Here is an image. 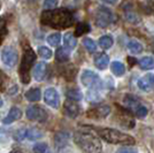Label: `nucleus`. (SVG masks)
<instances>
[{
	"label": "nucleus",
	"instance_id": "33",
	"mask_svg": "<svg viewBox=\"0 0 154 153\" xmlns=\"http://www.w3.org/2000/svg\"><path fill=\"white\" fill-rule=\"evenodd\" d=\"M19 91V86L17 85H13L11 89L8 90V95H11V96H14L16 92Z\"/></svg>",
	"mask_w": 154,
	"mask_h": 153
},
{
	"label": "nucleus",
	"instance_id": "24",
	"mask_svg": "<svg viewBox=\"0 0 154 153\" xmlns=\"http://www.w3.org/2000/svg\"><path fill=\"white\" fill-rule=\"evenodd\" d=\"M32 151L33 153H50V147L46 143H36L33 147H32Z\"/></svg>",
	"mask_w": 154,
	"mask_h": 153
},
{
	"label": "nucleus",
	"instance_id": "16",
	"mask_svg": "<svg viewBox=\"0 0 154 153\" xmlns=\"http://www.w3.org/2000/svg\"><path fill=\"white\" fill-rule=\"evenodd\" d=\"M94 64L99 70L107 69L109 64V58L107 54H99L98 57L94 59Z\"/></svg>",
	"mask_w": 154,
	"mask_h": 153
},
{
	"label": "nucleus",
	"instance_id": "29",
	"mask_svg": "<svg viewBox=\"0 0 154 153\" xmlns=\"http://www.w3.org/2000/svg\"><path fill=\"white\" fill-rule=\"evenodd\" d=\"M69 51L66 50V48H59L58 52H57V58L60 61H67L69 59Z\"/></svg>",
	"mask_w": 154,
	"mask_h": 153
},
{
	"label": "nucleus",
	"instance_id": "19",
	"mask_svg": "<svg viewBox=\"0 0 154 153\" xmlns=\"http://www.w3.org/2000/svg\"><path fill=\"white\" fill-rule=\"evenodd\" d=\"M139 66L144 70L154 69V58L153 57H143L139 60Z\"/></svg>",
	"mask_w": 154,
	"mask_h": 153
},
{
	"label": "nucleus",
	"instance_id": "11",
	"mask_svg": "<svg viewBox=\"0 0 154 153\" xmlns=\"http://www.w3.org/2000/svg\"><path fill=\"white\" fill-rule=\"evenodd\" d=\"M64 113L71 119H75L79 114V106L77 105V101L68 99L64 102Z\"/></svg>",
	"mask_w": 154,
	"mask_h": 153
},
{
	"label": "nucleus",
	"instance_id": "23",
	"mask_svg": "<svg viewBox=\"0 0 154 153\" xmlns=\"http://www.w3.org/2000/svg\"><path fill=\"white\" fill-rule=\"evenodd\" d=\"M67 97H68V99H70V100L79 101V100H82L83 95H82V92L78 89H70V90H68V92H67Z\"/></svg>",
	"mask_w": 154,
	"mask_h": 153
},
{
	"label": "nucleus",
	"instance_id": "8",
	"mask_svg": "<svg viewBox=\"0 0 154 153\" xmlns=\"http://www.w3.org/2000/svg\"><path fill=\"white\" fill-rule=\"evenodd\" d=\"M154 85V74L152 73H147L140 78H138L137 81V86L138 89L144 91V92H148L149 90L153 88Z\"/></svg>",
	"mask_w": 154,
	"mask_h": 153
},
{
	"label": "nucleus",
	"instance_id": "32",
	"mask_svg": "<svg viewBox=\"0 0 154 153\" xmlns=\"http://www.w3.org/2000/svg\"><path fill=\"white\" fill-rule=\"evenodd\" d=\"M127 20L128 21H130V22H132V23H136L137 21H138V19H135V17H137V15L136 14H132V13H127Z\"/></svg>",
	"mask_w": 154,
	"mask_h": 153
},
{
	"label": "nucleus",
	"instance_id": "2",
	"mask_svg": "<svg viewBox=\"0 0 154 153\" xmlns=\"http://www.w3.org/2000/svg\"><path fill=\"white\" fill-rule=\"evenodd\" d=\"M94 131L99 137L110 144H121V145H132L135 144V138L130 135L122 133L120 130L112 128H94Z\"/></svg>",
	"mask_w": 154,
	"mask_h": 153
},
{
	"label": "nucleus",
	"instance_id": "35",
	"mask_svg": "<svg viewBox=\"0 0 154 153\" xmlns=\"http://www.w3.org/2000/svg\"><path fill=\"white\" fill-rule=\"evenodd\" d=\"M4 105H5V101H4V99H2V97L0 96V109L4 107Z\"/></svg>",
	"mask_w": 154,
	"mask_h": 153
},
{
	"label": "nucleus",
	"instance_id": "30",
	"mask_svg": "<svg viewBox=\"0 0 154 153\" xmlns=\"http://www.w3.org/2000/svg\"><path fill=\"white\" fill-rule=\"evenodd\" d=\"M58 5H59V0H44L43 7L45 9H53V8L58 7Z\"/></svg>",
	"mask_w": 154,
	"mask_h": 153
},
{
	"label": "nucleus",
	"instance_id": "21",
	"mask_svg": "<svg viewBox=\"0 0 154 153\" xmlns=\"http://www.w3.org/2000/svg\"><path fill=\"white\" fill-rule=\"evenodd\" d=\"M46 42L47 44L55 47V46H59L60 43H61V33L60 32H53V33H50L46 38Z\"/></svg>",
	"mask_w": 154,
	"mask_h": 153
},
{
	"label": "nucleus",
	"instance_id": "1",
	"mask_svg": "<svg viewBox=\"0 0 154 153\" xmlns=\"http://www.w3.org/2000/svg\"><path fill=\"white\" fill-rule=\"evenodd\" d=\"M74 140L83 152L85 153H101L103 145L99 138L89 131L78 130L74 135Z\"/></svg>",
	"mask_w": 154,
	"mask_h": 153
},
{
	"label": "nucleus",
	"instance_id": "18",
	"mask_svg": "<svg viewBox=\"0 0 154 153\" xmlns=\"http://www.w3.org/2000/svg\"><path fill=\"white\" fill-rule=\"evenodd\" d=\"M114 44V40L112 38V36L109 35H105V36H101L99 40H98V45L103 48V50H109Z\"/></svg>",
	"mask_w": 154,
	"mask_h": 153
},
{
	"label": "nucleus",
	"instance_id": "15",
	"mask_svg": "<svg viewBox=\"0 0 154 153\" xmlns=\"http://www.w3.org/2000/svg\"><path fill=\"white\" fill-rule=\"evenodd\" d=\"M63 45H64V48L68 50V51H71V50H74L76 47L77 39L72 36L71 32H67L63 36Z\"/></svg>",
	"mask_w": 154,
	"mask_h": 153
},
{
	"label": "nucleus",
	"instance_id": "4",
	"mask_svg": "<svg viewBox=\"0 0 154 153\" xmlns=\"http://www.w3.org/2000/svg\"><path fill=\"white\" fill-rule=\"evenodd\" d=\"M1 62L8 68H14L19 62V52L13 46H5L1 50Z\"/></svg>",
	"mask_w": 154,
	"mask_h": 153
},
{
	"label": "nucleus",
	"instance_id": "10",
	"mask_svg": "<svg viewBox=\"0 0 154 153\" xmlns=\"http://www.w3.org/2000/svg\"><path fill=\"white\" fill-rule=\"evenodd\" d=\"M46 75V64L44 61H40L35 64L33 69H32V77L35 81L42 82Z\"/></svg>",
	"mask_w": 154,
	"mask_h": 153
},
{
	"label": "nucleus",
	"instance_id": "5",
	"mask_svg": "<svg viewBox=\"0 0 154 153\" xmlns=\"http://www.w3.org/2000/svg\"><path fill=\"white\" fill-rule=\"evenodd\" d=\"M81 82L85 88L93 89V88H103V82L93 70L84 69L81 74Z\"/></svg>",
	"mask_w": 154,
	"mask_h": 153
},
{
	"label": "nucleus",
	"instance_id": "27",
	"mask_svg": "<svg viewBox=\"0 0 154 153\" xmlns=\"http://www.w3.org/2000/svg\"><path fill=\"white\" fill-rule=\"evenodd\" d=\"M134 112H135V114L137 117H139V119H143V117H145L148 113V109L146 106H144V105H141L139 104L135 109H134Z\"/></svg>",
	"mask_w": 154,
	"mask_h": 153
},
{
	"label": "nucleus",
	"instance_id": "13",
	"mask_svg": "<svg viewBox=\"0 0 154 153\" xmlns=\"http://www.w3.org/2000/svg\"><path fill=\"white\" fill-rule=\"evenodd\" d=\"M128 51L131 54H140L141 52L144 51V46L140 42H138L137 39H130L127 44Z\"/></svg>",
	"mask_w": 154,
	"mask_h": 153
},
{
	"label": "nucleus",
	"instance_id": "22",
	"mask_svg": "<svg viewBox=\"0 0 154 153\" xmlns=\"http://www.w3.org/2000/svg\"><path fill=\"white\" fill-rule=\"evenodd\" d=\"M38 55L44 60H50L53 57V52L50 47L40 46V47H38Z\"/></svg>",
	"mask_w": 154,
	"mask_h": 153
},
{
	"label": "nucleus",
	"instance_id": "34",
	"mask_svg": "<svg viewBox=\"0 0 154 153\" xmlns=\"http://www.w3.org/2000/svg\"><path fill=\"white\" fill-rule=\"evenodd\" d=\"M100 1L106 4V5H110V6H114L119 2V0H100Z\"/></svg>",
	"mask_w": 154,
	"mask_h": 153
},
{
	"label": "nucleus",
	"instance_id": "36",
	"mask_svg": "<svg viewBox=\"0 0 154 153\" xmlns=\"http://www.w3.org/2000/svg\"><path fill=\"white\" fill-rule=\"evenodd\" d=\"M28 1H36V0H28Z\"/></svg>",
	"mask_w": 154,
	"mask_h": 153
},
{
	"label": "nucleus",
	"instance_id": "12",
	"mask_svg": "<svg viewBox=\"0 0 154 153\" xmlns=\"http://www.w3.org/2000/svg\"><path fill=\"white\" fill-rule=\"evenodd\" d=\"M24 98L30 102L39 101L42 98V91L39 88H31L24 93Z\"/></svg>",
	"mask_w": 154,
	"mask_h": 153
},
{
	"label": "nucleus",
	"instance_id": "20",
	"mask_svg": "<svg viewBox=\"0 0 154 153\" xmlns=\"http://www.w3.org/2000/svg\"><path fill=\"white\" fill-rule=\"evenodd\" d=\"M44 134L37 129V128H30V129H26V137L29 140H38L40 138H43Z\"/></svg>",
	"mask_w": 154,
	"mask_h": 153
},
{
	"label": "nucleus",
	"instance_id": "25",
	"mask_svg": "<svg viewBox=\"0 0 154 153\" xmlns=\"http://www.w3.org/2000/svg\"><path fill=\"white\" fill-rule=\"evenodd\" d=\"M83 45L84 47L90 52V53H94L97 51V44L93 39L89 38V37H85L83 38Z\"/></svg>",
	"mask_w": 154,
	"mask_h": 153
},
{
	"label": "nucleus",
	"instance_id": "14",
	"mask_svg": "<svg viewBox=\"0 0 154 153\" xmlns=\"http://www.w3.org/2000/svg\"><path fill=\"white\" fill-rule=\"evenodd\" d=\"M110 70L113 73V75L116 77H122L125 74V66L121 62V61H113L110 64Z\"/></svg>",
	"mask_w": 154,
	"mask_h": 153
},
{
	"label": "nucleus",
	"instance_id": "6",
	"mask_svg": "<svg viewBox=\"0 0 154 153\" xmlns=\"http://www.w3.org/2000/svg\"><path fill=\"white\" fill-rule=\"evenodd\" d=\"M44 101L47 106L53 109H58L60 107V95L55 88H46L44 91Z\"/></svg>",
	"mask_w": 154,
	"mask_h": 153
},
{
	"label": "nucleus",
	"instance_id": "26",
	"mask_svg": "<svg viewBox=\"0 0 154 153\" xmlns=\"http://www.w3.org/2000/svg\"><path fill=\"white\" fill-rule=\"evenodd\" d=\"M124 104L128 106L129 108L131 109H135L140 102L138 101V99L136 98V97L134 96H129V95H127V96L124 97Z\"/></svg>",
	"mask_w": 154,
	"mask_h": 153
},
{
	"label": "nucleus",
	"instance_id": "7",
	"mask_svg": "<svg viewBox=\"0 0 154 153\" xmlns=\"http://www.w3.org/2000/svg\"><path fill=\"white\" fill-rule=\"evenodd\" d=\"M26 119L30 121H45L47 117L45 109H43L40 106H37V105L29 106L26 111Z\"/></svg>",
	"mask_w": 154,
	"mask_h": 153
},
{
	"label": "nucleus",
	"instance_id": "9",
	"mask_svg": "<svg viewBox=\"0 0 154 153\" xmlns=\"http://www.w3.org/2000/svg\"><path fill=\"white\" fill-rule=\"evenodd\" d=\"M21 116H22V111L20 109V107L17 106H13L12 108L9 109V112L7 113V115L2 119V123L4 124H12L14 123L15 121H17L21 119Z\"/></svg>",
	"mask_w": 154,
	"mask_h": 153
},
{
	"label": "nucleus",
	"instance_id": "17",
	"mask_svg": "<svg viewBox=\"0 0 154 153\" xmlns=\"http://www.w3.org/2000/svg\"><path fill=\"white\" fill-rule=\"evenodd\" d=\"M69 140V134L68 133H64V131H61V133H58L54 137V143L58 147H63L67 145Z\"/></svg>",
	"mask_w": 154,
	"mask_h": 153
},
{
	"label": "nucleus",
	"instance_id": "3",
	"mask_svg": "<svg viewBox=\"0 0 154 153\" xmlns=\"http://www.w3.org/2000/svg\"><path fill=\"white\" fill-rule=\"evenodd\" d=\"M114 22V14L107 7H99L96 12L94 23L99 28H107Z\"/></svg>",
	"mask_w": 154,
	"mask_h": 153
},
{
	"label": "nucleus",
	"instance_id": "28",
	"mask_svg": "<svg viewBox=\"0 0 154 153\" xmlns=\"http://www.w3.org/2000/svg\"><path fill=\"white\" fill-rule=\"evenodd\" d=\"M14 139L17 140V142H22V140L26 139V128H22V129H19V130H16L13 135Z\"/></svg>",
	"mask_w": 154,
	"mask_h": 153
},
{
	"label": "nucleus",
	"instance_id": "31",
	"mask_svg": "<svg viewBox=\"0 0 154 153\" xmlns=\"http://www.w3.org/2000/svg\"><path fill=\"white\" fill-rule=\"evenodd\" d=\"M116 153H138L137 151V148L132 146H123V147H120Z\"/></svg>",
	"mask_w": 154,
	"mask_h": 153
}]
</instances>
